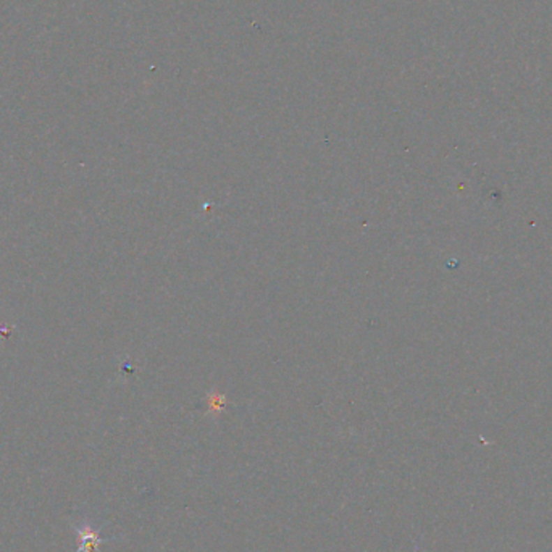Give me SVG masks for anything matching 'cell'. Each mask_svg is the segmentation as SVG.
Segmentation results:
<instances>
[{"label":"cell","mask_w":552,"mask_h":552,"mask_svg":"<svg viewBox=\"0 0 552 552\" xmlns=\"http://www.w3.org/2000/svg\"><path fill=\"white\" fill-rule=\"evenodd\" d=\"M76 533L80 535L81 538V546L78 552H92V551H99L100 544L104 543L102 536L99 535V531H96L89 523H82L75 526Z\"/></svg>","instance_id":"obj_1"}]
</instances>
